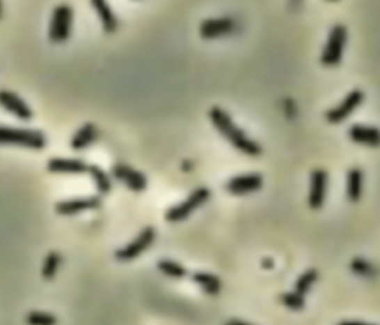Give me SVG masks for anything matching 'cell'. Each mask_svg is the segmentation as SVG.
Segmentation results:
<instances>
[{"instance_id": "5b68a950", "label": "cell", "mask_w": 380, "mask_h": 325, "mask_svg": "<svg viewBox=\"0 0 380 325\" xmlns=\"http://www.w3.org/2000/svg\"><path fill=\"white\" fill-rule=\"evenodd\" d=\"M73 24V9L69 5H58L54 9L49 39L54 43H63L70 38Z\"/></svg>"}, {"instance_id": "ba28073f", "label": "cell", "mask_w": 380, "mask_h": 325, "mask_svg": "<svg viewBox=\"0 0 380 325\" xmlns=\"http://www.w3.org/2000/svg\"><path fill=\"white\" fill-rule=\"evenodd\" d=\"M111 175H113L116 180L124 183L128 189L134 190V192H143V190H146L148 187L146 175L125 164H116L111 166Z\"/></svg>"}, {"instance_id": "484cf974", "label": "cell", "mask_w": 380, "mask_h": 325, "mask_svg": "<svg viewBox=\"0 0 380 325\" xmlns=\"http://www.w3.org/2000/svg\"><path fill=\"white\" fill-rule=\"evenodd\" d=\"M279 300H281V303L284 306H287L288 309H292V310H301V309H305V305H306L305 296L297 294L296 291L294 293H283L281 296H279Z\"/></svg>"}, {"instance_id": "30bf717a", "label": "cell", "mask_w": 380, "mask_h": 325, "mask_svg": "<svg viewBox=\"0 0 380 325\" xmlns=\"http://www.w3.org/2000/svg\"><path fill=\"white\" fill-rule=\"evenodd\" d=\"M263 186V178L260 174H245L233 177L226 183V190L230 195L241 196L251 192H257Z\"/></svg>"}, {"instance_id": "44dd1931", "label": "cell", "mask_w": 380, "mask_h": 325, "mask_svg": "<svg viewBox=\"0 0 380 325\" xmlns=\"http://www.w3.org/2000/svg\"><path fill=\"white\" fill-rule=\"evenodd\" d=\"M88 174L91 175V178L94 180L98 193L106 195V193L110 192V190H111L110 177L102 170V168L97 166V165H89L88 166Z\"/></svg>"}, {"instance_id": "f1b7e54d", "label": "cell", "mask_w": 380, "mask_h": 325, "mask_svg": "<svg viewBox=\"0 0 380 325\" xmlns=\"http://www.w3.org/2000/svg\"><path fill=\"white\" fill-rule=\"evenodd\" d=\"M263 266H264V267H272L274 263H272L271 260H266V259H264V260H263Z\"/></svg>"}, {"instance_id": "7402d4cb", "label": "cell", "mask_w": 380, "mask_h": 325, "mask_svg": "<svg viewBox=\"0 0 380 325\" xmlns=\"http://www.w3.org/2000/svg\"><path fill=\"white\" fill-rule=\"evenodd\" d=\"M319 278V274L317 269H309L303 275H300L296 283V293L300 296H305L308 291L312 288Z\"/></svg>"}, {"instance_id": "ac0fdd59", "label": "cell", "mask_w": 380, "mask_h": 325, "mask_svg": "<svg viewBox=\"0 0 380 325\" xmlns=\"http://www.w3.org/2000/svg\"><path fill=\"white\" fill-rule=\"evenodd\" d=\"M97 137H98V128L94 125V123H86V125H84L74 134L70 141V145L73 150H84L89 144L94 143Z\"/></svg>"}, {"instance_id": "52a82bcc", "label": "cell", "mask_w": 380, "mask_h": 325, "mask_svg": "<svg viewBox=\"0 0 380 325\" xmlns=\"http://www.w3.org/2000/svg\"><path fill=\"white\" fill-rule=\"evenodd\" d=\"M364 93L361 91V89H354V91H351L348 95H346L342 103L338 104L336 107L330 109L327 113H326V119L328 123H340L343 120L348 119L356 107H360L364 102Z\"/></svg>"}, {"instance_id": "7a4b0ae2", "label": "cell", "mask_w": 380, "mask_h": 325, "mask_svg": "<svg viewBox=\"0 0 380 325\" xmlns=\"http://www.w3.org/2000/svg\"><path fill=\"white\" fill-rule=\"evenodd\" d=\"M0 144H14L21 148L40 150L47 145V138L39 131L18 129L0 125Z\"/></svg>"}, {"instance_id": "8992f818", "label": "cell", "mask_w": 380, "mask_h": 325, "mask_svg": "<svg viewBox=\"0 0 380 325\" xmlns=\"http://www.w3.org/2000/svg\"><path fill=\"white\" fill-rule=\"evenodd\" d=\"M155 238H156V230L153 228L149 226L146 229H143L136 239L127 244L125 246H122L120 250L115 253L116 260L131 262L134 259H137L140 254H143L153 244Z\"/></svg>"}, {"instance_id": "d6986e66", "label": "cell", "mask_w": 380, "mask_h": 325, "mask_svg": "<svg viewBox=\"0 0 380 325\" xmlns=\"http://www.w3.org/2000/svg\"><path fill=\"white\" fill-rule=\"evenodd\" d=\"M192 279L193 283H196L209 296H217L221 291V281L216 275L207 272H196L192 275Z\"/></svg>"}, {"instance_id": "e0dca14e", "label": "cell", "mask_w": 380, "mask_h": 325, "mask_svg": "<svg viewBox=\"0 0 380 325\" xmlns=\"http://www.w3.org/2000/svg\"><path fill=\"white\" fill-rule=\"evenodd\" d=\"M364 190V173L360 168H352L346 177V196L349 203H358Z\"/></svg>"}, {"instance_id": "2e32d148", "label": "cell", "mask_w": 380, "mask_h": 325, "mask_svg": "<svg viewBox=\"0 0 380 325\" xmlns=\"http://www.w3.org/2000/svg\"><path fill=\"white\" fill-rule=\"evenodd\" d=\"M91 5L95 9V13L98 14L104 31L109 33V35L115 33L118 30L119 22H118V18L113 14V10H111L107 0H91Z\"/></svg>"}, {"instance_id": "4316f807", "label": "cell", "mask_w": 380, "mask_h": 325, "mask_svg": "<svg viewBox=\"0 0 380 325\" xmlns=\"http://www.w3.org/2000/svg\"><path fill=\"white\" fill-rule=\"evenodd\" d=\"M225 325H251V324L245 322V321H241V319H237V318H232Z\"/></svg>"}, {"instance_id": "603a6c76", "label": "cell", "mask_w": 380, "mask_h": 325, "mask_svg": "<svg viewBox=\"0 0 380 325\" xmlns=\"http://www.w3.org/2000/svg\"><path fill=\"white\" fill-rule=\"evenodd\" d=\"M158 269L164 275L170 276V278L180 279V278L187 276L186 267L182 266L180 263L173 262V260H161V262H158Z\"/></svg>"}, {"instance_id": "cb8c5ba5", "label": "cell", "mask_w": 380, "mask_h": 325, "mask_svg": "<svg viewBox=\"0 0 380 325\" xmlns=\"http://www.w3.org/2000/svg\"><path fill=\"white\" fill-rule=\"evenodd\" d=\"M26 322L27 325H57L58 321L52 313L33 310L26 317Z\"/></svg>"}, {"instance_id": "5bb4252c", "label": "cell", "mask_w": 380, "mask_h": 325, "mask_svg": "<svg viewBox=\"0 0 380 325\" xmlns=\"http://www.w3.org/2000/svg\"><path fill=\"white\" fill-rule=\"evenodd\" d=\"M348 136L354 143L368 145V148H380V129L376 127L355 123L349 128Z\"/></svg>"}, {"instance_id": "7c38bea8", "label": "cell", "mask_w": 380, "mask_h": 325, "mask_svg": "<svg viewBox=\"0 0 380 325\" xmlns=\"http://www.w3.org/2000/svg\"><path fill=\"white\" fill-rule=\"evenodd\" d=\"M0 106L9 113L17 116L19 120H30L33 118V111L27 103L13 91H6V89L0 91Z\"/></svg>"}, {"instance_id": "6da1fadb", "label": "cell", "mask_w": 380, "mask_h": 325, "mask_svg": "<svg viewBox=\"0 0 380 325\" xmlns=\"http://www.w3.org/2000/svg\"><path fill=\"white\" fill-rule=\"evenodd\" d=\"M208 118L221 136L226 137V140L233 148L238 149L241 153L248 156H259L262 153V145L255 140L250 138L223 109L212 107L209 110Z\"/></svg>"}, {"instance_id": "f546056e", "label": "cell", "mask_w": 380, "mask_h": 325, "mask_svg": "<svg viewBox=\"0 0 380 325\" xmlns=\"http://www.w3.org/2000/svg\"><path fill=\"white\" fill-rule=\"evenodd\" d=\"M2 14H3V3L2 0H0V18H2Z\"/></svg>"}, {"instance_id": "4dcf8cb0", "label": "cell", "mask_w": 380, "mask_h": 325, "mask_svg": "<svg viewBox=\"0 0 380 325\" xmlns=\"http://www.w3.org/2000/svg\"><path fill=\"white\" fill-rule=\"evenodd\" d=\"M330 2H338V0H330Z\"/></svg>"}, {"instance_id": "4fadbf2b", "label": "cell", "mask_w": 380, "mask_h": 325, "mask_svg": "<svg viewBox=\"0 0 380 325\" xmlns=\"http://www.w3.org/2000/svg\"><path fill=\"white\" fill-rule=\"evenodd\" d=\"M102 205V200L97 196H88V198H76V199H69V200H63V203H58L55 205V211L57 214L61 216H73V214H79L82 211L88 209H95Z\"/></svg>"}, {"instance_id": "9c48e42d", "label": "cell", "mask_w": 380, "mask_h": 325, "mask_svg": "<svg viewBox=\"0 0 380 325\" xmlns=\"http://www.w3.org/2000/svg\"><path fill=\"white\" fill-rule=\"evenodd\" d=\"M328 186V174L324 170H314L310 174V189H309V207L312 209H321L326 200Z\"/></svg>"}, {"instance_id": "9a60e30c", "label": "cell", "mask_w": 380, "mask_h": 325, "mask_svg": "<svg viewBox=\"0 0 380 325\" xmlns=\"http://www.w3.org/2000/svg\"><path fill=\"white\" fill-rule=\"evenodd\" d=\"M88 166L81 159H69V158H52L48 161L47 168L49 173L57 174H82L88 173Z\"/></svg>"}, {"instance_id": "d4e9b609", "label": "cell", "mask_w": 380, "mask_h": 325, "mask_svg": "<svg viewBox=\"0 0 380 325\" xmlns=\"http://www.w3.org/2000/svg\"><path fill=\"white\" fill-rule=\"evenodd\" d=\"M351 269L355 275H360L364 278H373L379 274L377 269L364 259H354L351 263Z\"/></svg>"}, {"instance_id": "ffe728a7", "label": "cell", "mask_w": 380, "mask_h": 325, "mask_svg": "<svg viewBox=\"0 0 380 325\" xmlns=\"http://www.w3.org/2000/svg\"><path fill=\"white\" fill-rule=\"evenodd\" d=\"M61 262H63V257L57 251H51L47 254L42 264V278L45 279V281H49V279H52L55 275H57Z\"/></svg>"}, {"instance_id": "8fae6325", "label": "cell", "mask_w": 380, "mask_h": 325, "mask_svg": "<svg viewBox=\"0 0 380 325\" xmlns=\"http://www.w3.org/2000/svg\"><path fill=\"white\" fill-rule=\"evenodd\" d=\"M235 30L232 18H209L200 22L199 35L203 39H217L228 36Z\"/></svg>"}, {"instance_id": "83f0119b", "label": "cell", "mask_w": 380, "mask_h": 325, "mask_svg": "<svg viewBox=\"0 0 380 325\" xmlns=\"http://www.w3.org/2000/svg\"><path fill=\"white\" fill-rule=\"evenodd\" d=\"M339 325H372V324L361 322V321H343V322H340Z\"/></svg>"}, {"instance_id": "3957f363", "label": "cell", "mask_w": 380, "mask_h": 325, "mask_svg": "<svg viewBox=\"0 0 380 325\" xmlns=\"http://www.w3.org/2000/svg\"><path fill=\"white\" fill-rule=\"evenodd\" d=\"M211 198V190L207 187H198L196 190H193L192 193L187 196V199H184L183 203L177 204L174 207H171L168 211L165 212V220L170 223H178L183 221L184 219H187L192 212L199 208L203 204H205L207 200Z\"/></svg>"}, {"instance_id": "277c9868", "label": "cell", "mask_w": 380, "mask_h": 325, "mask_svg": "<svg viewBox=\"0 0 380 325\" xmlns=\"http://www.w3.org/2000/svg\"><path fill=\"white\" fill-rule=\"evenodd\" d=\"M346 39H348V30H346L345 26L336 24L331 29L326 48H324L321 55V63L324 65L334 67L342 61Z\"/></svg>"}]
</instances>
